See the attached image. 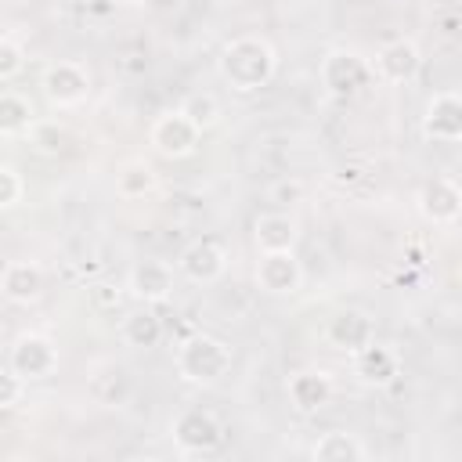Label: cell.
<instances>
[{"mask_svg": "<svg viewBox=\"0 0 462 462\" xmlns=\"http://www.w3.org/2000/svg\"><path fill=\"white\" fill-rule=\"evenodd\" d=\"M217 69H220L224 83H231V90L249 94V90H260L274 79L278 58L263 36H238L220 51Z\"/></svg>", "mask_w": 462, "mask_h": 462, "instance_id": "1", "label": "cell"}, {"mask_svg": "<svg viewBox=\"0 0 462 462\" xmlns=\"http://www.w3.org/2000/svg\"><path fill=\"white\" fill-rule=\"evenodd\" d=\"M368 79H372V69L357 51H328L321 58V83L339 97L361 90Z\"/></svg>", "mask_w": 462, "mask_h": 462, "instance_id": "9", "label": "cell"}, {"mask_svg": "<svg viewBox=\"0 0 462 462\" xmlns=\"http://www.w3.org/2000/svg\"><path fill=\"white\" fill-rule=\"evenodd\" d=\"M32 144L43 152V155H58L65 148V130L54 123V119H43V123H32Z\"/></svg>", "mask_w": 462, "mask_h": 462, "instance_id": "24", "label": "cell"}, {"mask_svg": "<svg viewBox=\"0 0 462 462\" xmlns=\"http://www.w3.org/2000/svg\"><path fill=\"white\" fill-rule=\"evenodd\" d=\"M7 368H14L25 383H29V379H47V375L58 368V346H54L47 336L29 332V336H22V339L11 346V365H7Z\"/></svg>", "mask_w": 462, "mask_h": 462, "instance_id": "10", "label": "cell"}, {"mask_svg": "<svg viewBox=\"0 0 462 462\" xmlns=\"http://www.w3.org/2000/svg\"><path fill=\"white\" fill-rule=\"evenodd\" d=\"M116 4H123V7H137V4H144V0H116Z\"/></svg>", "mask_w": 462, "mask_h": 462, "instance_id": "30", "label": "cell"}, {"mask_svg": "<svg viewBox=\"0 0 462 462\" xmlns=\"http://www.w3.org/2000/svg\"><path fill=\"white\" fill-rule=\"evenodd\" d=\"M310 458H318V462H361V458H368V448L354 433L332 430V433H321L314 440Z\"/></svg>", "mask_w": 462, "mask_h": 462, "instance_id": "19", "label": "cell"}, {"mask_svg": "<svg viewBox=\"0 0 462 462\" xmlns=\"http://www.w3.org/2000/svg\"><path fill=\"white\" fill-rule=\"evenodd\" d=\"M170 430H173V440H177V448L184 455H206V451H213L224 440V426L206 408H184L173 419Z\"/></svg>", "mask_w": 462, "mask_h": 462, "instance_id": "5", "label": "cell"}, {"mask_svg": "<svg viewBox=\"0 0 462 462\" xmlns=\"http://www.w3.org/2000/svg\"><path fill=\"white\" fill-rule=\"evenodd\" d=\"M36 123L32 116V105L18 94H0V137H18V134H29Z\"/></svg>", "mask_w": 462, "mask_h": 462, "instance_id": "22", "label": "cell"}, {"mask_svg": "<svg viewBox=\"0 0 462 462\" xmlns=\"http://www.w3.org/2000/svg\"><path fill=\"white\" fill-rule=\"evenodd\" d=\"M289 401L296 411L310 415V411H321L328 401H332V379L321 372V368H303V372H292L289 383Z\"/></svg>", "mask_w": 462, "mask_h": 462, "instance_id": "15", "label": "cell"}, {"mask_svg": "<svg viewBox=\"0 0 462 462\" xmlns=\"http://www.w3.org/2000/svg\"><path fill=\"white\" fill-rule=\"evenodd\" d=\"M162 318L152 310V303H144L141 310H130L126 318H123V339L130 343V346H137V350H148V346H159V339H162Z\"/></svg>", "mask_w": 462, "mask_h": 462, "instance_id": "20", "label": "cell"}, {"mask_svg": "<svg viewBox=\"0 0 462 462\" xmlns=\"http://www.w3.org/2000/svg\"><path fill=\"white\" fill-rule=\"evenodd\" d=\"M180 112H184L199 130H209V126H217V119H220V101H217L209 90L188 94V97L180 101Z\"/></svg>", "mask_w": 462, "mask_h": 462, "instance_id": "23", "label": "cell"}, {"mask_svg": "<svg viewBox=\"0 0 462 462\" xmlns=\"http://www.w3.org/2000/svg\"><path fill=\"white\" fill-rule=\"evenodd\" d=\"M155 170L148 166V162H141V159H134V162H126L119 173H116V195L119 199H144L148 191H155Z\"/></svg>", "mask_w": 462, "mask_h": 462, "instance_id": "21", "label": "cell"}, {"mask_svg": "<svg viewBox=\"0 0 462 462\" xmlns=\"http://www.w3.org/2000/svg\"><path fill=\"white\" fill-rule=\"evenodd\" d=\"M253 238L260 245V253H271V249H296V220L289 213H260L256 224H253Z\"/></svg>", "mask_w": 462, "mask_h": 462, "instance_id": "18", "label": "cell"}, {"mask_svg": "<svg viewBox=\"0 0 462 462\" xmlns=\"http://www.w3.org/2000/svg\"><path fill=\"white\" fill-rule=\"evenodd\" d=\"M108 289H112V285H94V300H97V303H116V300H119V292L112 296Z\"/></svg>", "mask_w": 462, "mask_h": 462, "instance_id": "29", "label": "cell"}, {"mask_svg": "<svg viewBox=\"0 0 462 462\" xmlns=\"http://www.w3.org/2000/svg\"><path fill=\"white\" fill-rule=\"evenodd\" d=\"M300 199H303V180L289 177V180H278V184H271V202L285 206V202H300Z\"/></svg>", "mask_w": 462, "mask_h": 462, "instance_id": "28", "label": "cell"}, {"mask_svg": "<svg viewBox=\"0 0 462 462\" xmlns=\"http://www.w3.org/2000/svg\"><path fill=\"white\" fill-rule=\"evenodd\" d=\"M0 292L11 303H32L43 292V271L32 260H11L0 274Z\"/></svg>", "mask_w": 462, "mask_h": 462, "instance_id": "17", "label": "cell"}, {"mask_svg": "<svg viewBox=\"0 0 462 462\" xmlns=\"http://www.w3.org/2000/svg\"><path fill=\"white\" fill-rule=\"evenodd\" d=\"M350 357H354V372H357V379H361L365 386H386V383H393L397 372H401V354H397L393 346L379 343V339H368V343H365L361 350H354Z\"/></svg>", "mask_w": 462, "mask_h": 462, "instance_id": "13", "label": "cell"}, {"mask_svg": "<svg viewBox=\"0 0 462 462\" xmlns=\"http://www.w3.org/2000/svg\"><path fill=\"white\" fill-rule=\"evenodd\" d=\"M43 94L51 105L58 108H69V105H79L90 90V72L79 65V61H54L43 69V79H40Z\"/></svg>", "mask_w": 462, "mask_h": 462, "instance_id": "6", "label": "cell"}, {"mask_svg": "<svg viewBox=\"0 0 462 462\" xmlns=\"http://www.w3.org/2000/svg\"><path fill=\"white\" fill-rule=\"evenodd\" d=\"M224 267H227V253L220 249L217 238H195V242H188V245L180 249V256H177V271H180L188 282H195V285L217 282V278L224 274Z\"/></svg>", "mask_w": 462, "mask_h": 462, "instance_id": "8", "label": "cell"}, {"mask_svg": "<svg viewBox=\"0 0 462 462\" xmlns=\"http://www.w3.org/2000/svg\"><path fill=\"white\" fill-rule=\"evenodd\" d=\"M325 336H328V343H332L336 350L354 354V350H361L368 339H375V325H372V318L361 314V310H339V314L328 321Z\"/></svg>", "mask_w": 462, "mask_h": 462, "instance_id": "16", "label": "cell"}, {"mask_svg": "<svg viewBox=\"0 0 462 462\" xmlns=\"http://www.w3.org/2000/svg\"><path fill=\"white\" fill-rule=\"evenodd\" d=\"M419 213L430 220V224H440V227H451L462 213V191L451 177H433L419 188Z\"/></svg>", "mask_w": 462, "mask_h": 462, "instance_id": "11", "label": "cell"}, {"mask_svg": "<svg viewBox=\"0 0 462 462\" xmlns=\"http://www.w3.org/2000/svg\"><path fill=\"white\" fill-rule=\"evenodd\" d=\"M22 191H25L22 177H18L7 162H0V206H14V202L22 199Z\"/></svg>", "mask_w": 462, "mask_h": 462, "instance_id": "27", "label": "cell"}, {"mask_svg": "<svg viewBox=\"0 0 462 462\" xmlns=\"http://www.w3.org/2000/svg\"><path fill=\"white\" fill-rule=\"evenodd\" d=\"M22 65H25L22 47H18L11 36H0V79L18 76V72H22Z\"/></svg>", "mask_w": 462, "mask_h": 462, "instance_id": "25", "label": "cell"}, {"mask_svg": "<svg viewBox=\"0 0 462 462\" xmlns=\"http://www.w3.org/2000/svg\"><path fill=\"white\" fill-rule=\"evenodd\" d=\"M177 372L188 383L213 386V383H220L231 372V346L224 339H217V336H206V332L191 336L177 350Z\"/></svg>", "mask_w": 462, "mask_h": 462, "instance_id": "2", "label": "cell"}, {"mask_svg": "<svg viewBox=\"0 0 462 462\" xmlns=\"http://www.w3.org/2000/svg\"><path fill=\"white\" fill-rule=\"evenodd\" d=\"M422 130H426V137H433L440 144H455L462 137V101L455 90L433 94V101L426 105V116H422Z\"/></svg>", "mask_w": 462, "mask_h": 462, "instance_id": "14", "label": "cell"}, {"mask_svg": "<svg viewBox=\"0 0 462 462\" xmlns=\"http://www.w3.org/2000/svg\"><path fill=\"white\" fill-rule=\"evenodd\" d=\"M256 285L271 296H289L303 285V267L292 249H271L256 260Z\"/></svg>", "mask_w": 462, "mask_h": 462, "instance_id": "7", "label": "cell"}, {"mask_svg": "<svg viewBox=\"0 0 462 462\" xmlns=\"http://www.w3.org/2000/svg\"><path fill=\"white\" fill-rule=\"evenodd\" d=\"M126 289H130L134 300L152 303V307L170 300L173 296V263H166V260H141V263H134L130 274H126Z\"/></svg>", "mask_w": 462, "mask_h": 462, "instance_id": "12", "label": "cell"}, {"mask_svg": "<svg viewBox=\"0 0 462 462\" xmlns=\"http://www.w3.org/2000/svg\"><path fill=\"white\" fill-rule=\"evenodd\" d=\"M25 393V379L14 368H0V408H14Z\"/></svg>", "mask_w": 462, "mask_h": 462, "instance_id": "26", "label": "cell"}, {"mask_svg": "<svg viewBox=\"0 0 462 462\" xmlns=\"http://www.w3.org/2000/svg\"><path fill=\"white\" fill-rule=\"evenodd\" d=\"M199 137H202V130H199L180 108L162 112V116L152 123V130H148V141H152V148H155L162 159H188V155L199 148Z\"/></svg>", "mask_w": 462, "mask_h": 462, "instance_id": "4", "label": "cell"}, {"mask_svg": "<svg viewBox=\"0 0 462 462\" xmlns=\"http://www.w3.org/2000/svg\"><path fill=\"white\" fill-rule=\"evenodd\" d=\"M372 69V79L379 83H390V87H401V83H411L422 69V51L415 40H390L375 51V58L368 61Z\"/></svg>", "mask_w": 462, "mask_h": 462, "instance_id": "3", "label": "cell"}]
</instances>
